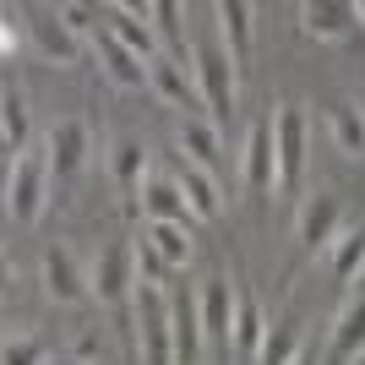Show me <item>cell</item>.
<instances>
[{
  "mask_svg": "<svg viewBox=\"0 0 365 365\" xmlns=\"http://www.w3.org/2000/svg\"><path fill=\"white\" fill-rule=\"evenodd\" d=\"M115 175H120V191L137 202V197H142V180L153 175V169H148V153H142V142H120V148H115Z\"/></svg>",
  "mask_w": 365,
  "mask_h": 365,
  "instance_id": "obj_27",
  "label": "cell"
},
{
  "mask_svg": "<svg viewBox=\"0 0 365 365\" xmlns=\"http://www.w3.org/2000/svg\"><path fill=\"white\" fill-rule=\"evenodd\" d=\"M180 158H191L197 169L213 175V169H218V125L202 120V115H185V120H180Z\"/></svg>",
  "mask_w": 365,
  "mask_h": 365,
  "instance_id": "obj_23",
  "label": "cell"
},
{
  "mask_svg": "<svg viewBox=\"0 0 365 365\" xmlns=\"http://www.w3.org/2000/svg\"><path fill=\"white\" fill-rule=\"evenodd\" d=\"M294 360H300V322H278V327H267L257 365H294Z\"/></svg>",
  "mask_w": 365,
  "mask_h": 365,
  "instance_id": "obj_26",
  "label": "cell"
},
{
  "mask_svg": "<svg viewBox=\"0 0 365 365\" xmlns=\"http://www.w3.org/2000/svg\"><path fill=\"white\" fill-rule=\"evenodd\" d=\"M245 185L251 191H278V158H273V131L257 120L245 131Z\"/></svg>",
  "mask_w": 365,
  "mask_h": 365,
  "instance_id": "obj_19",
  "label": "cell"
},
{
  "mask_svg": "<svg viewBox=\"0 0 365 365\" xmlns=\"http://www.w3.org/2000/svg\"><path fill=\"white\" fill-rule=\"evenodd\" d=\"M300 28L322 44H338V38H349L360 22H354V0H311L300 6Z\"/></svg>",
  "mask_w": 365,
  "mask_h": 365,
  "instance_id": "obj_14",
  "label": "cell"
},
{
  "mask_svg": "<svg viewBox=\"0 0 365 365\" xmlns=\"http://www.w3.org/2000/svg\"><path fill=\"white\" fill-rule=\"evenodd\" d=\"M235 284L229 278H207V289H202L197 311H202V338L207 344H218V349L229 354V338H235Z\"/></svg>",
  "mask_w": 365,
  "mask_h": 365,
  "instance_id": "obj_9",
  "label": "cell"
},
{
  "mask_svg": "<svg viewBox=\"0 0 365 365\" xmlns=\"http://www.w3.org/2000/svg\"><path fill=\"white\" fill-rule=\"evenodd\" d=\"M137 207H142V218H148V224L197 229V218H191V207H185V197H180V185H175V180H164V175H148V180H142Z\"/></svg>",
  "mask_w": 365,
  "mask_h": 365,
  "instance_id": "obj_10",
  "label": "cell"
},
{
  "mask_svg": "<svg viewBox=\"0 0 365 365\" xmlns=\"http://www.w3.org/2000/svg\"><path fill=\"white\" fill-rule=\"evenodd\" d=\"M218 28H224V49L235 71L251 66V6L245 0H218Z\"/></svg>",
  "mask_w": 365,
  "mask_h": 365,
  "instance_id": "obj_21",
  "label": "cell"
},
{
  "mask_svg": "<svg viewBox=\"0 0 365 365\" xmlns=\"http://www.w3.org/2000/svg\"><path fill=\"white\" fill-rule=\"evenodd\" d=\"M267 131H273V158H278V191L289 197L305 175V115L294 104H278Z\"/></svg>",
  "mask_w": 365,
  "mask_h": 365,
  "instance_id": "obj_5",
  "label": "cell"
},
{
  "mask_svg": "<svg viewBox=\"0 0 365 365\" xmlns=\"http://www.w3.org/2000/svg\"><path fill=\"white\" fill-rule=\"evenodd\" d=\"M327 257H333V278L349 289L354 278L365 273V218H360L354 229H344V235H338V245L327 251Z\"/></svg>",
  "mask_w": 365,
  "mask_h": 365,
  "instance_id": "obj_24",
  "label": "cell"
},
{
  "mask_svg": "<svg viewBox=\"0 0 365 365\" xmlns=\"http://www.w3.org/2000/svg\"><path fill=\"white\" fill-rule=\"evenodd\" d=\"M262 338H267L262 305L251 300V294H235V338H229V349L240 354L245 365H257V354H262Z\"/></svg>",
  "mask_w": 365,
  "mask_h": 365,
  "instance_id": "obj_22",
  "label": "cell"
},
{
  "mask_svg": "<svg viewBox=\"0 0 365 365\" xmlns=\"http://www.w3.org/2000/svg\"><path fill=\"white\" fill-rule=\"evenodd\" d=\"M44 148H49V175L55 180H71L76 169L88 164V120H61L55 131L44 137Z\"/></svg>",
  "mask_w": 365,
  "mask_h": 365,
  "instance_id": "obj_12",
  "label": "cell"
},
{
  "mask_svg": "<svg viewBox=\"0 0 365 365\" xmlns=\"http://www.w3.org/2000/svg\"><path fill=\"white\" fill-rule=\"evenodd\" d=\"M365 360V300H349L333 322V344L322 354V365H360Z\"/></svg>",
  "mask_w": 365,
  "mask_h": 365,
  "instance_id": "obj_13",
  "label": "cell"
},
{
  "mask_svg": "<svg viewBox=\"0 0 365 365\" xmlns=\"http://www.w3.org/2000/svg\"><path fill=\"white\" fill-rule=\"evenodd\" d=\"M28 28H33V44H38L44 61H55V66H76L82 61V38L61 22V11H38Z\"/></svg>",
  "mask_w": 365,
  "mask_h": 365,
  "instance_id": "obj_17",
  "label": "cell"
},
{
  "mask_svg": "<svg viewBox=\"0 0 365 365\" xmlns=\"http://www.w3.org/2000/svg\"><path fill=\"white\" fill-rule=\"evenodd\" d=\"M0 365H49V344L33 333H11L0 344Z\"/></svg>",
  "mask_w": 365,
  "mask_h": 365,
  "instance_id": "obj_29",
  "label": "cell"
},
{
  "mask_svg": "<svg viewBox=\"0 0 365 365\" xmlns=\"http://www.w3.org/2000/svg\"><path fill=\"white\" fill-rule=\"evenodd\" d=\"M169 344H175V365H197L202 360V311L191 294L169 300Z\"/></svg>",
  "mask_w": 365,
  "mask_h": 365,
  "instance_id": "obj_16",
  "label": "cell"
},
{
  "mask_svg": "<svg viewBox=\"0 0 365 365\" xmlns=\"http://www.w3.org/2000/svg\"><path fill=\"white\" fill-rule=\"evenodd\" d=\"M44 294H49L55 305H82V300H93V294H88V267L76 262L71 245H49V251H44Z\"/></svg>",
  "mask_w": 365,
  "mask_h": 365,
  "instance_id": "obj_7",
  "label": "cell"
},
{
  "mask_svg": "<svg viewBox=\"0 0 365 365\" xmlns=\"http://www.w3.org/2000/svg\"><path fill=\"white\" fill-rule=\"evenodd\" d=\"M338 235H344V197H338V191L305 197V207H300V245L311 251V257H322V251L338 245Z\"/></svg>",
  "mask_w": 365,
  "mask_h": 365,
  "instance_id": "obj_6",
  "label": "cell"
},
{
  "mask_svg": "<svg viewBox=\"0 0 365 365\" xmlns=\"http://www.w3.org/2000/svg\"><path fill=\"white\" fill-rule=\"evenodd\" d=\"M137 344L148 365H175V344H169V294L158 284H137Z\"/></svg>",
  "mask_w": 365,
  "mask_h": 365,
  "instance_id": "obj_3",
  "label": "cell"
},
{
  "mask_svg": "<svg viewBox=\"0 0 365 365\" xmlns=\"http://www.w3.org/2000/svg\"><path fill=\"white\" fill-rule=\"evenodd\" d=\"M0 142H6V153H22L28 148V98L22 93H0Z\"/></svg>",
  "mask_w": 365,
  "mask_h": 365,
  "instance_id": "obj_25",
  "label": "cell"
},
{
  "mask_svg": "<svg viewBox=\"0 0 365 365\" xmlns=\"http://www.w3.org/2000/svg\"><path fill=\"white\" fill-rule=\"evenodd\" d=\"M131 289H137V245H131V240H115V245H104V251L93 257L88 294L98 305H120Z\"/></svg>",
  "mask_w": 365,
  "mask_h": 365,
  "instance_id": "obj_4",
  "label": "cell"
},
{
  "mask_svg": "<svg viewBox=\"0 0 365 365\" xmlns=\"http://www.w3.org/2000/svg\"><path fill=\"white\" fill-rule=\"evenodd\" d=\"M169 180L180 185V197H185V207H191L197 224H213L218 218V180L207 169H197L191 158H175V175H169Z\"/></svg>",
  "mask_w": 365,
  "mask_h": 365,
  "instance_id": "obj_15",
  "label": "cell"
},
{
  "mask_svg": "<svg viewBox=\"0 0 365 365\" xmlns=\"http://www.w3.org/2000/svg\"><path fill=\"white\" fill-rule=\"evenodd\" d=\"M93 55H98V66H104V76L115 88H148V61H137L125 44H115L104 28L93 33Z\"/></svg>",
  "mask_w": 365,
  "mask_h": 365,
  "instance_id": "obj_18",
  "label": "cell"
},
{
  "mask_svg": "<svg viewBox=\"0 0 365 365\" xmlns=\"http://www.w3.org/2000/svg\"><path fill=\"white\" fill-rule=\"evenodd\" d=\"M49 185H55V175H49V148H22L11 158V169H6V218L33 229L49 207Z\"/></svg>",
  "mask_w": 365,
  "mask_h": 365,
  "instance_id": "obj_2",
  "label": "cell"
},
{
  "mask_svg": "<svg viewBox=\"0 0 365 365\" xmlns=\"http://www.w3.org/2000/svg\"><path fill=\"white\" fill-rule=\"evenodd\" d=\"M354 22H365V6H354Z\"/></svg>",
  "mask_w": 365,
  "mask_h": 365,
  "instance_id": "obj_33",
  "label": "cell"
},
{
  "mask_svg": "<svg viewBox=\"0 0 365 365\" xmlns=\"http://www.w3.org/2000/svg\"><path fill=\"white\" fill-rule=\"evenodd\" d=\"M197 229H175V224H142V245H148L153 257L164 262L169 273H180L185 262H191V251H197Z\"/></svg>",
  "mask_w": 365,
  "mask_h": 365,
  "instance_id": "obj_20",
  "label": "cell"
},
{
  "mask_svg": "<svg viewBox=\"0 0 365 365\" xmlns=\"http://www.w3.org/2000/svg\"><path fill=\"white\" fill-rule=\"evenodd\" d=\"M333 142H338V153H349V158L365 153V109L360 104H338L333 109Z\"/></svg>",
  "mask_w": 365,
  "mask_h": 365,
  "instance_id": "obj_28",
  "label": "cell"
},
{
  "mask_svg": "<svg viewBox=\"0 0 365 365\" xmlns=\"http://www.w3.org/2000/svg\"><path fill=\"white\" fill-rule=\"evenodd\" d=\"M16 44H22V38H16V22H11V11L0 6V55H16Z\"/></svg>",
  "mask_w": 365,
  "mask_h": 365,
  "instance_id": "obj_31",
  "label": "cell"
},
{
  "mask_svg": "<svg viewBox=\"0 0 365 365\" xmlns=\"http://www.w3.org/2000/svg\"><path fill=\"white\" fill-rule=\"evenodd\" d=\"M11 289V262H6V251H0V294Z\"/></svg>",
  "mask_w": 365,
  "mask_h": 365,
  "instance_id": "obj_32",
  "label": "cell"
},
{
  "mask_svg": "<svg viewBox=\"0 0 365 365\" xmlns=\"http://www.w3.org/2000/svg\"><path fill=\"white\" fill-rule=\"evenodd\" d=\"M55 11H61V22L76 33V38H82V33L93 38V33H98V16H104V11H93V6H55Z\"/></svg>",
  "mask_w": 365,
  "mask_h": 365,
  "instance_id": "obj_30",
  "label": "cell"
},
{
  "mask_svg": "<svg viewBox=\"0 0 365 365\" xmlns=\"http://www.w3.org/2000/svg\"><path fill=\"white\" fill-rule=\"evenodd\" d=\"M104 33L115 44H125L137 61H153V55H158V33H153L148 6H104Z\"/></svg>",
  "mask_w": 365,
  "mask_h": 365,
  "instance_id": "obj_8",
  "label": "cell"
},
{
  "mask_svg": "<svg viewBox=\"0 0 365 365\" xmlns=\"http://www.w3.org/2000/svg\"><path fill=\"white\" fill-rule=\"evenodd\" d=\"M294 365H311V360H294Z\"/></svg>",
  "mask_w": 365,
  "mask_h": 365,
  "instance_id": "obj_34",
  "label": "cell"
},
{
  "mask_svg": "<svg viewBox=\"0 0 365 365\" xmlns=\"http://www.w3.org/2000/svg\"><path fill=\"white\" fill-rule=\"evenodd\" d=\"M148 88L164 98V104H175V109H197V71L191 66H180L175 55H153L148 61Z\"/></svg>",
  "mask_w": 365,
  "mask_h": 365,
  "instance_id": "obj_11",
  "label": "cell"
},
{
  "mask_svg": "<svg viewBox=\"0 0 365 365\" xmlns=\"http://www.w3.org/2000/svg\"><path fill=\"white\" fill-rule=\"evenodd\" d=\"M191 71H197V93H202V104H207V120L229 125L235 109H240V71L229 61L224 38H197L191 44Z\"/></svg>",
  "mask_w": 365,
  "mask_h": 365,
  "instance_id": "obj_1",
  "label": "cell"
}]
</instances>
